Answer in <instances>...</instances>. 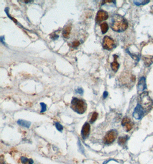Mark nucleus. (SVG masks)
<instances>
[{
  "instance_id": "obj_14",
  "label": "nucleus",
  "mask_w": 153,
  "mask_h": 164,
  "mask_svg": "<svg viewBox=\"0 0 153 164\" xmlns=\"http://www.w3.org/2000/svg\"><path fill=\"white\" fill-rule=\"evenodd\" d=\"M17 123L20 126H22V127H26V128H29V127L31 125V123L30 121H26V120H21V119L18 120Z\"/></svg>"
},
{
  "instance_id": "obj_16",
  "label": "nucleus",
  "mask_w": 153,
  "mask_h": 164,
  "mask_svg": "<svg viewBox=\"0 0 153 164\" xmlns=\"http://www.w3.org/2000/svg\"><path fill=\"white\" fill-rule=\"evenodd\" d=\"M100 28L101 31L103 34H105L109 30V26L106 22H103L100 24Z\"/></svg>"
},
{
  "instance_id": "obj_30",
  "label": "nucleus",
  "mask_w": 153,
  "mask_h": 164,
  "mask_svg": "<svg viewBox=\"0 0 153 164\" xmlns=\"http://www.w3.org/2000/svg\"><path fill=\"white\" fill-rule=\"evenodd\" d=\"M33 161L32 160V159H29V164H33Z\"/></svg>"
},
{
  "instance_id": "obj_8",
  "label": "nucleus",
  "mask_w": 153,
  "mask_h": 164,
  "mask_svg": "<svg viewBox=\"0 0 153 164\" xmlns=\"http://www.w3.org/2000/svg\"><path fill=\"white\" fill-rule=\"evenodd\" d=\"M122 125L123 127H125L126 131L129 132L130 131L131 129L132 128L134 124L131 121L130 119L128 117H125L123 120L122 121Z\"/></svg>"
},
{
  "instance_id": "obj_5",
  "label": "nucleus",
  "mask_w": 153,
  "mask_h": 164,
  "mask_svg": "<svg viewBox=\"0 0 153 164\" xmlns=\"http://www.w3.org/2000/svg\"><path fill=\"white\" fill-rule=\"evenodd\" d=\"M118 136V132L115 130H111L109 131L104 136L103 141L106 145L112 143L115 141Z\"/></svg>"
},
{
  "instance_id": "obj_18",
  "label": "nucleus",
  "mask_w": 153,
  "mask_h": 164,
  "mask_svg": "<svg viewBox=\"0 0 153 164\" xmlns=\"http://www.w3.org/2000/svg\"><path fill=\"white\" fill-rule=\"evenodd\" d=\"M98 114L96 112H94L93 113V114L91 116V120H90V122L91 123H94L96 119L98 118Z\"/></svg>"
},
{
  "instance_id": "obj_17",
  "label": "nucleus",
  "mask_w": 153,
  "mask_h": 164,
  "mask_svg": "<svg viewBox=\"0 0 153 164\" xmlns=\"http://www.w3.org/2000/svg\"><path fill=\"white\" fill-rule=\"evenodd\" d=\"M150 1H134V3L137 6L143 5L147 4Z\"/></svg>"
},
{
  "instance_id": "obj_13",
  "label": "nucleus",
  "mask_w": 153,
  "mask_h": 164,
  "mask_svg": "<svg viewBox=\"0 0 153 164\" xmlns=\"http://www.w3.org/2000/svg\"><path fill=\"white\" fill-rule=\"evenodd\" d=\"M71 28L72 27H71V26H68L66 27V28L64 29V30L63 31V36L64 38L68 39L70 37Z\"/></svg>"
},
{
  "instance_id": "obj_23",
  "label": "nucleus",
  "mask_w": 153,
  "mask_h": 164,
  "mask_svg": "<svg viewBox=\"0 0 153 164\" xmlns=\"http://www.w3.org/2000/svg\"><path fill=\"white\" fill-rule=\"evenodd\" d=\"M80 45V42L78 40H75L72 43V47L73 48H77Z\"/></svg>"
},
{
  "instance_id": "obj_11",
  "label": "nucleus",
  "mask_w": 153,
  "mask_h": 164,
  "mask_svg": "<svg viewBox=\"0 0 153 164\" xmlns=\"http://www.w3.org/2000/svg\"><path fill=\"white\" fill-rule=\"evenodd\" d=\"M143 60L145 65L148 67L153 63V56L151 55H145L143 56Z\"/></svg>"
},
{
  "instance_id": "obj_6",
  "label": "nucleus",
  "mask_w": 153,
  "mask_h": 164,
  "mask_svg": "<svg viewBox=\"0 0 153 164\" xmlns=\"http://www.w3.org/2000/svg\"><path fill=\"white\" fill-rule=\"evenodd\" d=\"M146 112H145V111L143 109L139 104H138L137 107L134 109L132 116L135 119L140 120L145 115H146Z\"/></svg>"
},
{
  "instance_id": "obj_15",
  "label": "nucleus",
  "mask_w": 153,
  "mask_h": 164,
  "mask_svg": "<svg viewBox=\"0 0 153 164\" xmlns=\"http://www.w3.org/2000/svg\"><path fill=\"white\" fill-rule=\"evenodd\" d=\"M128 139H129L128 136L119 137V139H118L119 145H120V146H125L126 145V142L127 141Z\"/></svg>"
},
{
  "instance_id": "obj_29",
  "label": "nucleus",
  "mask_w": 153,
  "mask_h": 164,
  "mask_svg": "<svg viewBox=\"0 0 153 164\" xmlns=\"http://www.w3.org/2000/svg\"><path fill=\"white\" fill-rule=\"evenodd\" d=\"M5 39V36H1V38H0V40H1V42L4 45H6L5 43V42H4V40Z\"/></svg>"
},
{
  "instance_id": "obj_7",
  "label": "nucleus",
  "mask_w": 153,
  "mask_h": 164,
  "mask_svg": "<svg viewBox=\"0 0 153 164\" xmlns=\"http://www.w3.org/2000/svg\"><path fill=\"white\" fill-rule=\"evenodd\" d=\"M108 17H109V15L107 12L103 10H99L97 13L95 21H96V22L99 24L103 21L106 20L108 19Z\"/></svg>"
},
{
  "instance_id": "obj_28",
  "label": "nucleus",
  "mask_w": 153,
  "mask_h": 164,
  "mask_svg": "<svg viewBox=\"0 0 153 164\" xmlns=\"http://www.w3.org/2000/svg\"><path fill=\"white\" fill-rule=\"evenodd\" d=\"M108 95H109V93L107 91H105V92H104V93H103V97L104 99H105V98L107 97Z\"/></svg>"
},
{
  "instance_id": "obj_31",
  "label": "nucleus",
  "mask_w": 153,
  "mask_h": 164,
  "mask_svg": "<svg viewBox=\"0 0 153 164\" xmlns=\"http://www.w3.org/2000/svg\"><path fill=\"white\" fill-rule=\"evenodd\" d=\"M111 160H112V159H109V160H107V161H104V162H103V164H107L109 161H111Z\"/></svg>"
},
{
  "instance_id": "obj_10",
  "label": "nucleus",
  "mask_w": 153,
  "mask_h": 164,
  "mask_svg": "<svg viewBox=\"0 0 153 164\" xmlns=\"http://www.w3.org/2000/svg\"><path fill=\"white\" fill-rule=\"evenodd\" d=\"M147 88L146 86V78L144 77H142L140 78L139 82L137 85V89L139 92L144 91Z\"/></svg>"
},
{
  "instance_id": "obj_2",
  "label": "nucleus",
  "mask_w": 153,
  "mask_h": 164,
  "mask_svg": "<svg viewBox=\"0 0 153 164\" xmlns=\"http://www.w3.org/2000/svg\"><path fill=\"white\" fill-rule=\"evenodd\" d=\"M138 104L147 113L149 112L153 105V101L148 95V92H143L139 96Z\"/></svg>"
},
{
  "instance_id": "obj_20",
  "label": "nucleus",
  "mask_w": 153,
  "mask_h": 164,
  "mask_svg": "<svg viewBox=\"0 0 153 164\" xmlns=\"http://www.w3.org/2000/svg\"><path fill=\"white\" fill-rule=\"evenodd\" d=\"M55 126L58 131L62 132L63 130V126H62L61 124L58 122H56V123H55Z\"/></svg>"
},
{
  "instance_id": "obj_32",
  "label": "nucleus",
  "mask_w": 153,
  "mask_h": 164,
  "mask_svg": "<svg viewBox=\"0 0 153 164\" xmlns=\"http://www.w3.org/2000/svg\"><path fill=\"white\" fill-rule=\"evenodd\" d=\"M24 2H25L26 4H27V3H29V2H33V1H24Z\"/></svg>"
},
{
  "instance_id": "obj_4",
  "label": "nucleus",
  "mask_w": 153,
  "mask_h": 164,
  "mask_svg": "<svg viewBox=\"0 0 153 164\" xmlns=\"http://www.w3.org/2000/svg\"><path fill=\"white\" fill-rule=\"evenodd\" d=\"M102 46L104 50L110 51L116 47V44L112 39L108 36H106L103 38Z\"/></svg>"
},
{
  "instance_id": "obj_1",
  "label": "nucleus",
  "mask_w": 153,
  "mask_h": 164,
  "mask_svg": "<svg viewBox=\"0 0 153 164\" xmlns=\"http://www.w3.org/2000/svg\"><path fill=\"white\" fill-rule=\"evenodd\" d=\"M110 26L114 31L122 32L127 29L128 22L123 17L119 15H114L111 19Z\"/></svg>"
},
{
  "instance_id": "obj_24",
  "label": "nucleus",
  "mask_w": 153,
  "mask_h": 164,
  "mask_svg": "<svg viewBox=\"0 0 153 164\" xmlns=\"http://www.w3.org/2000/svg\"><path fill=\"white\" fill-rule=\"evenodd\" d=\"M21 162L23 164H26L28 162H29V159H28L27 158L25 157H22L21 158Z\"/></svg>"
},
{
  "instance_id": "obj_9",
  "label": "nucleus",
  "mask_w": 153,
  "mask_h": 164,
  "mask_svg": "<svg viewBox=\"0 0 153 164\" xmlns=\"http://www.w3.org/2000/svg\"><path fill=\"white\" fill-rule=\"evenodd\" d=\"M90 129L91 127L88 123H86L84 126H83L82 130V136L83 139H86L88 137L90 133Z\"/></svg>"
},
{
  "instance_id": "obj_3",
  "label": "nucleus",
  "mask_w": 153,
  "mask_h": 164,
  "mask_svg": "<svg viewBox=\"0 0 153 164\" xmlns=\"http://www.w3.org/2000/svg\"><path fill=\"white\" fill-rule=\"evenodd\" d=\"M71 108L79 114H84L87 108V104L82 99L73 97L71 101Z\"/></svg>"
},
{
  "instance_id": "obj_22",
  "label": "nucleus",
  "mask_w": 153,
  "mask_h": 164,
  "mask_svg": "<svg viewBox=\"0 0 153 164\" xmlns=\"http://www.w3.org/2000/svg\"><path fill=\"white\" fill-rule=\"evenodd\" d=\"M8 11H9V8H6L5 9V12H6V15H8V17L9 18H10L11 19V20H13V21H15V22H16V23H17V21L15 19H14V18H12L9 15V13H8Z\"/></svg>"
},
{
  "instance_id": "obj_19",
  "label": "nucleus",
  "mask_w": 153,
  "mask_h": 164,
  "mask_svg": "<svg viewBox=\"0 0 153 164\" xmlns=\"http://www.w3.org/2000/svg\"><path fill=\"white\" fill-rule=\"evenodd\" d=\"M126 51H127V52L129 53V54L131 56V57L132 58V59H134V60H136L137 62H138V61H139V55L135 54H131V53H130L129 51H128V50H126Z\"/></svg>"
},
{
  "instance_id": "obj_25",
  "label": "nucleus",
  "mask_w": 153,
  "mask_h": 164,
  "mask_svg": "<svg viewBox=\"0 0 153 164\" xmlns=\"http://www.w3.org/2000/svg\"><path fill=\"white\" fill-rule=\"evenodd\" d=\"M50 38L53 40H56L59 38V36L57 35L55 33H53L51 35H50Z\"/></svg>"
},
{
  "instance_id": "obj_12",
  "label": "nucleus",
  "mask_w": 153,
  "mask_h": 164,
  "mask_svg": "<svg viewBox=\"0 0 153 164\" xmlns=\"http://www.w3.org/2000/svg\"><path fill=\"white\" fill-rule=\"evenodd\" d=\"M114 60L113 62L111 63V66L112 70L114 72H116L118 70L120 65L117 62V58H118V56L116 55H114Z\"/></svg>"
},
{
  "instance_id": "obj_21",
  "label": "nucleus",
  "mask_w": 153,
  "mask_h": 164,
  "mask_svg": "<svg viewBox=\"0 0 153 164\" xmlns=\"http://www.w3.org/2000/svg\"><path fill=\"white\" fill-rule=\"evenodd\" d=\"M40 105L41 106V113H43L46 111L47 110V105L46 104H44V103H41Z\"/></svg>"
},
{
  "instance_id": "obj_26",
  "label": "nucleus",
  "mask_w": 153,
  "mask_h": 164,
  "mask_svg": "<svg viewBox=\"0 0 153 164\" xmlns=\"http://www.w3.org/2000/svg\"><path fill=\"white\" fill-rule=\"evenodd\" d=\"M75 92L76 93L82 95L83 94V89L82 87H78L77 89L75 90Z\"/></svg>"
},
{
  "instance_id": "obj_27",
  "label": "nucleus",
  "mask_w": 153,
  "mask_h": 164,
  "mask_svg": "<svg viewBox=\"0 0 153 164\" xmlns=\"http://www.w3.org/2000/svg\"><path fill=\"white\" fill-rule=\"evenodd\" d=\"M78 145H79V148L80 150L82 152V153L84 154V148L83 147L82 145H81V143H80L79 140V142H78Z\"/></svg>"
}]
</instances>
